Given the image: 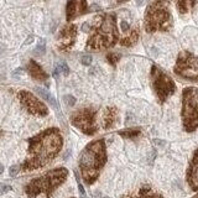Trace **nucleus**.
<instances>
[{
    "instance_id": "412c9836",
    "label": "nucleus",
    "mask_w": 198,
    "mask_h": 198,
    "mask_svg": "<svg viewBox=\"0 0 198 198\" xmlns=\"http://www.w3.org/2000/svg\"><path fill=\"white\" fill-rule=\"evenodd\" d=\"M107 60H108V62H109L110 64L115 66V64L119 62V60H120V55H119V53H115V52H110V53L107 55Z\"/></svg>"
},
{
    "instance_id": "7c9ffc66",
    "label": "nucleus",
    "mask_w": 198,
    "mask_h": 198,
    "mask_svg": "<svg viewBox=\"0 0 198 198\" xmlns=\"http://www.w3.org/2000/svg\"><path fill=\"white\" fill-rule=\"evenodd\" d=\"M155 144H157V145H163L165 142H163V141H160V140H155Z\"/></svg>"
},
{
    "instance_id": "2eb2a0df",
    "label": "nucleus",
    "mask_w": 198,
    "mask_h": 198,
    "mask_svg": "<svg viewBox=\"0 0 198 198\" xmlns=\"http://www.w3.org/2000/svg\"><path fill=\"white\" fill-rule=\"evenodd\" d=\"M27 72L30 73V76H31L34 79L40 80V82H43V80H46V79L48 78L47 73H46V72L42 69V67H41L36 61H34V60L29 61V63H27Z\"/></svg>"
},
{
    "instance_id": "ddd939ff",
    "label": "nucleus",
    "mask_w": 198,
    "mask_h": 198,
    "mask_svg": "<svg viewBox=\"0 0 198 198\" xmlns=\"http://www.w3.org/2000/svg\"><path fill=\"white\" fill-rule=\"evenodd\" d=\"M187 183L192 191H198V147L193 152L187 170Z\"/></svg>"
},
{
    "instance_id": "0eeeda50",
    "label": "nucleus",
    "mask_w": 198,
    "mask_h": 198,
    "mask_svg": "<svg viewBox=\"0 0 198 198\" xmlns=\"http://www.w3.org/2000/svg\"><path fill=\"white\" fill-rule=\"evenodd\" d=\"M151 84L160 103H165L176 90V84L171 76L156 64L151 67Z\"/></svg>"
},
{
    "instance_id": "9d476101",
    "label": "nucleus",
    "mask_w": 198,
    "mask_h": 198,
    "mask_svg": "<svg viewBox=\"0 0 198 198\" xmlns=\"http://www.w3.org/2000/svg\"><path fill=\"white\" fill-rule=\"evenodd\" d=\"M18 99L21 103V105L32 115L46 117L48 114L47 107L29 90H20L18 93Z\"/></svg>"
},
{
    "instance_id": "f8f14e48",
    "label": "nucleus",
    "mask_w": 198,
    "mask_h": 198,
    "mask_svg": "<svg viewBox=\"0 0 198 198\" xmlns=\"http://www.w3.org/2000/svg\"><path fill=\"white\" fill-rule=\"evenodd\" d=\"M87 11H88L87 0H68L66 6L67 21H72L73 19L85 14Z\"/></svg>"
},
{
    "instance_id": "423d86ee",
    "label": "nucleus",
    "mask_w": 198,
    "mask_h": 198,
    "mask_svg": "<svg viewBox=\"0 0 198 198\" xmlns=\"http://www.w3.org/2000/svg\"><path fill=\"white\" fill-rule=\"evenodd\" d=\"M182 123L187 133L198 129V88L187 87L182 93Z\"/></svg>"
},
{
    "instance_id": "20e7f679",
    "label": "nucleus",
    "mask_w": 198,
    "mask_h": 198,
    "mask_svg": "<svg viewBox=\"0 0 198 198\" xmlns=\"http://www.w3.org/2000/svg\"><path fill=\"white\" fill-rule=\"evenodd\" d=\"M67 176H68V170L64 167L51 170L45 175L30 181L25 187V192L30 198H36L41 193L46 194L47 198H51L55 189L66 181Z\"/></svg>"
},
{
    "instance_id": "c85d7f7f",
    "label": "nucleus",
    "mask_w": 198,
    "mask_h": 198,
    "mask_svg": "<svg viewBox=\"0 0 198 198\" xmlns=\"http://www.w3.org/2000/svg\"><path fill=\"white\" fill-rule=\"evenodd\" d=\"M78 187H79V192H80V194H82V196H84V193H85V192H84V188H83V186L80 184V182H79V181H78Z\"/></svg>"
},
{
    "instance_id": "f257e3e1",
    "label": "nucleus",
    "mask_w": 198,
    "mask_h": 198,
    "mask_svg": "<svg viewBox=\"0 0 198 198\" xmlns=\"http://www.w3.org/2000/svg\"><path fill=\"white\" fill-rule=\"evenodd\" d=\"M63 139L58 129L50 128L29 139L27 157L21 165V170L34 171L48 165L61 151Z\"/></svg>"
},
{
    "instance_id": "f704fd0d",
    "label": "nucleus",
    "mask_w": 198,
    "mask_h": 198,
    "mask_svg": "<svg viewBox=\"0 0 198 198\" xmlns=\"http://www.w3.org/2000/svg\"><path fill=\"white\" fill-rule=\"evenodd\" d=\"M194 198H198V194H197V196H196V197H194Z\"/></svg>"
},
{
    "instance_id": "f3484780",
    "label": "nucleus",
    "mask_w": 198,
    "mask_h": 198,
    "mask_svg": "<svg viewBox=\"0 0 198 198\" xmlns=\"http://www.w3.org/2000/svg\"><path fill=\"white\" fill-rule=\"evenodd\" d=\"M138 40H139V27H133L129 32L122 35V37L119 39V43L124 47H131L138 42Z\"/></svg>"
},
{
    "instance_id": "dca6fc26",
    "label": "nucleus",
    "mask_w": 198,
    "mask_h": 198,
    "mask_svg": "<svg viewBox=\"0 0 198 198\" xmlns=\"http://www.w3.org/2000/svg\"><path fill=\"white\" fill-rule=\"evenodd\" d=\"M118 119V109L115 107H108L105 112L103 113V119H102V125L105 130L110 129L114 126Z\"/></svg>"
},
{
    "instance_id": "5701e85b",
    "label": "nucleus",
    "mask_w": 198,
    "mask_h": 198,
    "mask_svg": "<svg viewBox=\"0 0 198 198\" xmlns=\"http://www.w3.org/2000/svg\"><path fill=\"white\" fill-rule=\"evenodd\" d=\"M120 29H122V32L124 35V34H126V32H129L131 30V26L126 20H122L120 21Z\"/></svg>"
},
{
    "instance_id": "2f4dec72",
    "label": "nucleus",
    "mask_w": 198,
    "mask_h": 198,
    "mask_svg": "<svg viewBox=\"0 0 198 198\" xmlns=\"http://www.w3.org/2000/svg\"><path fill=\"white\" fill-rule=\"evenodd\" d=\"M3 171H4V166H3L2 163H0V175L3 173Z\"/></svg>"
},
{
    "instance_id": "a211bd4d",
    "label": "nucleus",
    "mask_w": 198,
    "mask_h": 198,
    "mask_svg": "<svg viewBox=\"0 0 198 198\" xmlns=\"http://www.w3.org/2000/svg\"><path fill=\"white\" fill-rule=\"evenodd\" d=\"M197 0H176L177 4V10L179 14H187L194 5Z\"/></svg>"
},
{
    "instance_id": "f03ea898",
    "label": "nucleus",
    "mask_w": 198,
    "mask_h": 198,
    "mask_svg": "<svg viewBox=\"0 0 198 198\" xmlns=\"http://www.w3.org/2000/svg\"><path fill=\"white\" fill-rule=\"evenodd\" d=\"M90 37L87 42V50L102 51L113 47L119 41L117 29V16L114 14H103L95 18L90 25Z\"/></svg>"
},
{
    "instance_id": "4468645a",
    "label": "nucleus",
    "mask_w": 198,
    "mask_h": 198,
    "mask_svg": "<svg viewBox=\"0 0 198 198\" xmlns=\"http://www.w3.org/2000/svg\"><path fill=\"white\" fill-rule=\"evenodd\" d=\"M123 198H163V197L159 192L154 191L149 184H145L141 188H139L138 192L124 196Z\"/></svg>"
},
{
    "instance_id": "bb28decb",
    "label": "nucleus",
    "mask_w": 198,
    "mask_h": 198,
    "mask_svg": "<svg viewBox=\"0 0 198 198\" xmlns=\"http://www.w3.org/2000/svg\"><path fill=\"white\" fill-rule=\"evenodd\" d=\"M36 52H39V53H43L45 52V40L40 41V43H39V46L36 48Z\"/></svg>"
},
{
    "instance_id": "4be33fe9",
    "label": "nucleus",
    "mask_w": 198,
    "mask_h": 198,
    "mask_svg": "<svg viewBox=\"0 0 198 198\" xmlns=\"http://www.w3.org/2000/svg\"><path fill=\"white\" fill-rule=\"evenodd\" d=\"M63 101H64V103H66L68 107H72V105L76 104V98H74L73 95H71V94L64 95V97H63Z\"/></svg>"
},
{
    "instance_id": "7ed1b4c3",
    "label": "nucleus",
    "mask_w": 198,
    "mask_h": 198,
    "mask_svg": "<svg viewBox=\"0 0 198 198\" xmlns=\"http://www.w3.org/2000/svg\"><path fill=\"white\" fill-rule=\"evenodd\" d=\"M107 162V147L103 139L88 144L79 155V170L83 181L92 184L99 177L102 168Z\"/></svg>"
},
{
    "instance_id": "39448f33",
    "label": "nucleus",
    "mask_w": 198,
    "mask_h": 198,
    "mask_svg": "<svg viewBox=\"0 0 198 198\" xmlns=\"http://www.w3.org/2000/svg\"><path fill=\"white\" fill-rule=\"evenodd\" d=\"M171 0H154L145 14L146 32L168 31L172 27V15L170 11Z\"/></svg>"
},
{
    "instance_id": "393cba45",
    "label": "nucleus",
    "mask_w": 198,
    "mask_h": 198,
    "mask_svg": "<svg viewBox=\"0 0 198 198\" xmlns=\"http://www.w3.org/2000/svg\"><path fill=\"white\" fill-rule=\"evenodd\" d=\"M58 68L63 72V74H64V76H68V73H69V68H68V66H67L64 62H62V63L58 66Z\"/></svg>"
},
{
    "instance_id": "cd10ccee",
    "label": "nucleus",
    "mask_w": 198,
    "mask_h": 198,
    "mask_svg": "<svg viewBox=\"0 0 198 198\" xmlns=\"http://www.w3.org/2000/svg\"><path fill=\"white\" fill-rule=\"evenodd\" d=\"M19 168H20V167H19L18 165L11 166V167H10V176H11V177H15V176L18 175V172H19Z\"/></svg>"
},
{
    "instance_id": "1a4fd4ad",
    "label": "nucleus",
    "mask_w": 198,
    "mask_h": 198,
    "mask_svg": "<svg viewBox=\"0 0 198 198\" xmlns=\"http://www.w3.org/2000/svg\"><path fill=\"white\" fill-rule=\"evenodd\" d=\"M173 71L181 78L198 82V57L187 51L181 52L177 57Z\"/></svg>"
},
{
    "instance_id": "aec40b11",
    "label": "nucleus",
    "mask_w": 198,
    "mask_h": 198,
    "mask_svg": "<svg viewBox=\"0 0 198 198\" xmlns=\"http://www.w3.org/2000/svg\"><path fill=\"white\" fill-rule=\"evenodd\" d=\"M140 129H128V130H123V131H119V135L123 136V138H126V139H133V138H136L140 135Z\"/></svg>"
},
{
    "instance_id": "6e6552de",
    "label": "nucleus",
    "mask_w": 198,
    "mask_h": 198,
    "mask_svg": "<svg viewBox=\"0 0 198 198\" xmlns=\"http://www.w3.org/2000/svg\"><path fill=\"white\" fill-rule=\"evenodd\" d=\"M71 123L85 135H94L98 131L97 110L90 107L78 109L71 115Z\"/></svg>"
},
{
    "instance_id": "9b49d317",
    "label": "nucleus",
    "mask_w": 198,
    "mask_h": 198,
    "mask_svg": "<svg viewBox=\"0 0 198 198\" xmlns=\"http://www.w3.org/2000/svg\"><path fill=\"white\" fill-rule=\"evenodd\" d=\"M77 37V27L76 25H66L61 31L57 37V46L62 51L69 50Z\"/></svg>"
},
{
    "instance_id": "72a5a7b5",
    "label": "nucleus",
    "mask_w": 198,
    "mask_h": 198,
    "mask_svg": "<svg viewBox=\"0 0 198 198\" xmlns=\"http://www.w3.org/2000/svg\"><path fill=\"white\" fill-rule=\"evenodd\" d=\"M32 40H34V39H32V37H30V39H29V40H27V41H26V42H25V43H26V45H27V43H30V42H31V41H32Z\"/></svg>"
},
{
    "instance_id": "473e14b6",
    "label": "nucleus",
    "mask_w": 198,
    "mask_h": 198,
    "mask_svg": "<svg viewBox=\"0 0 198 198\" xmlns=\"http://www.w3.org/2000/svg\"><path fill=\"white\" fill-rule=\"evenodd\" d=\"M115 2H117L118 4H120V3H124V2H126V0H115Z\"/></svg>"
},
{
    "instance_id": "c756f323",
    "label": "nucleus",
    "mask_w": 198,
    "mask_h": 198,
    "mask_svg": "<svg viewBox=\"0 0 198 198\" xmlns=\"http://www.w3.org/2000/svg\"><path fill=\"white\" fill-rule=\"evenodd\" d=\"M135 2H136V5H142L144 4V2H145V0H135Z\"/></svg>"
},
{
    "instance_id": "b1692460",
    "label": "nucleus",
    "mask_w": 198,
    "mask_h": 198,
    "mask_svg": "<svg viewBox=\"0 0 198 198\" xmlns=\"http://www.w3.org/2000/svg\"><path fill=\"white\" fill-rule=\"evenodd\" d=\"M92 61H93V58H92L90 55H83V56L80 57V62H82L84 66H89V64L92 63Z\"/></svg>"
},
{
    "instance_id": "a878e982",
    "label": "nucleus",
    "mask_w": 198,
    "mask_h": 198,
    "mask_svg": "<svg viewBox=\"0 0 198 198\" xmlns=\"http://www.w3.org/2000/svg\"><path fill=\"white\" fill-rule=\"evenodd\" d=\"M9 191H11V186H9V184H2L0 186V194H4L6 192H9Z\"/></svg>"
},
{
    "instance_id": "6ab92c4d",
    "label": "nucleus",
    "mask_w": 198,
    "mask_h": 198,
    "mask_svg": "<svg viewBox=\"0 0 198 198\" xmlns=\"http://www.w3.org/2000/svg\"><path fill=\"white\" fill-rule=\"evenodd\" d=\"M35 90H36V93L41 97V98H43L45 101H47L48 103H51L53 107H56V108H58V105H57V102H56V99L50 94V92H47L46 89H43V88H41V87H36L35 88Z\"/></svg>"
},
{
    "instance_id": "c9c22d12",
    "label": "nucleus",
    "mask_w": 198,
    "mask_h": 198,
    "mask_svg": "<svg viewBox=\"0 0 198 198\" xmlns=\"http://www.w3.org/2000/svg\"><path fill=\"white\" fill-rule=\"evenodd\" d=\"M103 198H109V197H103Z\"/></svg>"
}]
</instances>
